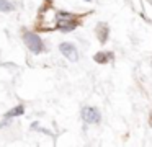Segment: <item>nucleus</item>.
I'll use <instances>...</instances> for the list:
<instances>
[{"label": "nucleus", "mask_w": 152, "mask_h": 147, "mask_svg": "<svg viewBox=\"0 0 152 147\" xmlns=\"http://www.w3.org/2000/svg\"><path fill=\"white\" fill-rule=\"evenodd\" d=\"M82 119L88 124H95V123H100L102 116H100V111L93 106H85L82 110Z\"/></svg>", "instance_id": "39448f33"}, {"label": "nucleus", "mask_w": 152, "mask_h": 147, "mask_svg": "<svg viewBox=\"0 0 152 147\" xmlns=\"http://www.w3.org/2000/svg\"><path fill=\"white\" fill-rule=\"evenodd\" d=\"M149 124H151V127H152V111H151V114H149Z\"/></svg>", "instance_id": "9b49d317"}, {"label": "nucleus", "mask_w": 152, "mask_h": 147, "mask_svg": "<svg viewBox=\"0 0 152 147\" xmlns=\"http://www.w3.org/2000/svg\"><path fill=\"white\" fill-rule=\"evenodd\" d=\"M56 15L57 10L53 5H43V8L39 10V18H38V29H44V31L56 29Z\"/></svg>", "instance_id": "f257e3e1"}, {"label": "nucleus", "mask_w": 152, "mask_h": 147, "mask_svg": "<svg viewBox=\"0 0 152 147\" xmlns=\"http://www.w3.org/2000/svg\"><path fill=\"white\" fill-rule=\"evenodd\" d=\"M85 2H92V0H85Z\"/></svg>", "instance_id": "f8f14e48"}, {"label": "nucleus", "mask_w": 152, "mask_h": 147, "mask_svg": "<svg viewBox=\"0 0 152 147\" xmlns=\"http://www.w3.org/2000/svg\"><path fill=\"white\" fill-rule=\"evenodd\" d=\"M31 129L39 131V132H44V134H49V136H51V131H48V129H44V127H41L39 123H33V124H31Z\"/></svg>", "instance_id": "9d476101"}, {"label": "nucleus", "mask_w": 152, "mask_h": 147, "mask_svg": "<svg viewBox=\"0 0 152 147\" xmlns=\"http://www.w3.org/2000/svg\"><path fill=\"white\" fill-rule=\"evenodd\" d=\"M25 113V106L23 105H18V106H15V108H12L8 113H5V118H15V116H21V114Z\"/></svg>", "instance_id": "6e6552de"}, {"label": "nucleus", "mask_w": 152, "mask_h": 147, "mask_svg": "<svg viewBox=\"0 0 152 147\" xmlns=\"http://www.w3.org/2000/svg\"><path fill=\"white\" fill-rule=\"evenodd\" d=\"M13 10H15V7L12 2H8V0H0V12L2 13H10Z\"/></svg>", "instance_id": "1a4fd4ad"}, {"label": "nucleus", "mask_w": 152, "mask_h": 147, "mask_svg": "<svg viewBox=\"0 0 152 147\" xmlns=\"http://www.w3.org/2000/svg\"><path fill=\"white\" fill-rule=\"evenodd\" d=\"M113 57H115V56H113V52H110V51H100V52H96V54L93 56V61H95L96 64H108Z\"/></svg>", "instance_id": "0eeeda50"}, {"label": "nucleus", "mask_w": 152, "mask_h": 147, "mask_svg": "<svg viewBox=\"0 0 152 147\" xmlns=\"http://www.w3.org/2000/svg\"><path fill=\"white\" fill-rule=\"evenodd\" d=\"M95 31H96V38H98V41L102 42V44H105L106 41H108V33H110V28H108V25L106 23H98L96 25V28H95Z\"/></svg>", "instance_id": "423d86ee"}, {"label": "nucleus", "mask_w": 152, "mask_h": 147, "mask_svg": "<svg viewBox=\"0 0 152 147\" xmlns=\"http://www.w3.org/2000/svg\"><path fill=\"white\" fill-rule=\"evenodd\" d=\"M59 51L62 52V56L66 59H69L70 62H77L79 61V52H77V48L70 42H61L59 44Z\"/></svg>", "instance_id": "20e7f679"}, {"label": "nucleus", "mask_w": 152, "mask_h": 147, "mask_svg": "<svg viewBox=\"0 0 152 147\" xmlns=\"http://www.w3.org/2000/svg\"><path fill=\"white\" fill-rule=\"evenodd\" d=\"M23 42H25V46L28 48V51H30L31 54H41V52L46 51L43 39H41L39 34L34 33V31H28V29H25L23 31Z\"/></svg>", "instance_id": "7ed1b4c3"}, {"label": "nucleus", "mask_w": 152, "mask_h": 147, "mask_svg": "<svg viewBox=\"0 0 152 147\" xmlns=\"http://www.w3.org/2000/svg\"><path fill=\"white\" fill-rule=\"evenodd\" d=\"M80 25L79 21V16L74 15V13H69V12H62L59 10L56 15V29L62 33H70Z\"/></svg>", "instance_id": "f03ea898"}]
</instances>
